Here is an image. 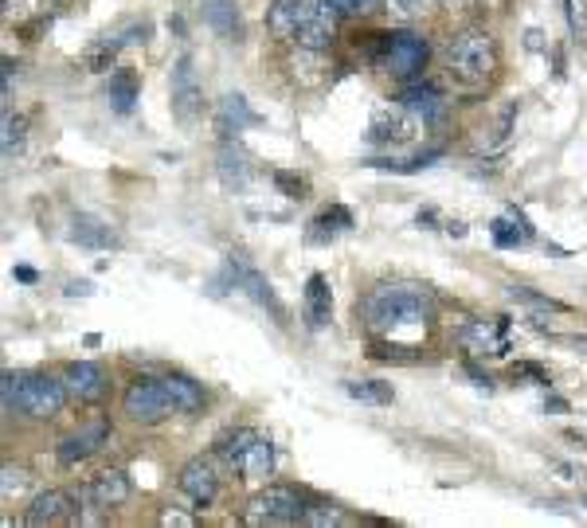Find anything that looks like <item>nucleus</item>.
I'll list each match as a JSON object with an SVG mask.
<instances>
[{
    "instance_id": "obj_1",
    "label": "nucleus",
    "mask_w": 587,
    "mask_h": 528,
    "mask_svg": "<svg viewBox=\"0 0 587 528\" xmlns=\"http://www.w3.org/2000/svg\"><path fill=\"white\" fill-rule=\"evenodd\" d=\"M361 313L376 337H400L407 329H423L431 321V294L415 282L376 286L364 298Z\"/></svg>"
},
{
    "instance_id": "obj_2",
    "label": "nucleus",
    "mask_w": 587,
    "mask_h": 528,
    "mask_svg": "<svg viewBox=\"0 0 587 528\" xmlns=\"http://www.w3.org/2000/svg\"><path fill=\"white\" fill-rule=\"evenodd\" d=\"M71 396L63 380L44 372H4V411H20L24 419H51L59 415L63 399Z\"/></svg>"
},
{
    "instance_id": "obj_3",
    "label": "nucleus",
    "mask_w": 587,
    "mask_h": 528,
    "mask_svg": "<svg viewBox=\"0 0 587 528\" xmlns=\"http://www.w3.org/2000/svg\"><path fill=\"white\" fill-rule=\"evenodd\" d=\"M447 71L462 87H482L494 71V40L482 28L458 32L447 44Z\"/></svg>"
},
{
    "instance_id": "obj_4",
    "label": "nucleus",
    "mask_w": 587,
    "mask_h": 528,
    "mask_svg": "<svg viewBox=\"0 0 587 528\" xmlns=\"http://www.w3.org/2000/svg\"><path fill=\"white\" fill-rule=\"evenodd\" d=\"M302 497L290 485H267L247 501V525L274 528V525H294L302 521Z\"/></svg>"
},
{
    "instance_id": "obj_5",
    "label": "nucleus",
    "mask_w": 587,
    "mask_h": 528,
    "mask_svg": "<svg viewBox=\"0 0 587 528\" xmlns=\"http://www.w3.org/2000/svg\"><path fill=\"white\" fill-rule=\"evenodd\" d=\"M423 118L411 114L404 102L400 106H380L372 114V126H368V141L380 145V149H400V145H411L419 133H423Z\"/></svg>"
},
{
    "instance_id": "obj_6",
    "label": "nucleus",
    "mask_w": 587,
    "mask_h": 528,
    "mask_svg": "<svg viewBox=\"0 0 587 528\" xmlns=\"http://www.w3.org/2000/svg\"><path fill=\"white\" fill-rule=\"evenodd\" d=\"M122 411L134 419V423H161V419H169L177 407H173V399H169V388H165V380H134L130 388H126V399H122Z\"/></svg>"
},
{
    "instance_id": "obj_7",
    "label": "nucleus",
    "mask_w": 587,
    "mask_h": 528,
    "mask_svg": "<svg viewBox=\"0 0 587 528\" xmlns=\"http://www.w3.org/2000/svg\"><path fill=\"white\" fill-rule=\"evenodd\" d=\"M337 16L341 12L329 0H302V16H298V32H294L298 47L325 51L337 40Z\"/></svg>"
},
{
    "instance_id": "obj_8",
    "label": "nucleus",
    "mask_w": 587,
    "mask_h": 528,
    "mask_svg": "<svg viewBox=\"0 0 587 528\" xmlns=\"http://www.w3.org/2000/svg\"><path fill=\"white\" fill-rule=\"evenodd\" d=\"M173 114L181 122H196L204 114V87L196 79L192 55H181L177 67H173Z\"/></svg>"
},
{
    "instance_id": "obj_9",
    "label": "nucleus",
    "mask_w": 587,
    "mask_h": 528,
    "mask_svg": "<svg viewBox=\"0 0 587 528\" xmlns=\"http://www.w3.org/2000/svg\"><path fill=\"white\" fill-rule=\"evenodd\" d=\"M227 274H231V282H235V286H239V290H243V294H247V298H251L255 306L271 309L274 317H278V321L286 325V309H282V302L274 298L271 282H267V278H263V274H259L255 266L247 263L243 255H231V263H227Z\"/></svg>"
},
{
    "instance_id": "obj_10",
    "label": "nucleus",
    "mask_w": 587,
    "mask_h": 528,
    "mask_svg": "<svg viewBox=\"0 0 587 528\" xmlns=\"http://www.w3.org/2000/svg\"><path fill=\"white\" fill-rule=\"evenodd\" d=\"M384 67L396 75V79H415L423 67H427V40L419 36H392L384 47Z\"/></svg>"
},
{
    "instance_id": "obj_11",
    "label": "nucleus",
    "mask_w": 587,
    "mask_h": 528,
    "mask_svg": "<svg viewBox=\"0 0 587 528\" xmlns=\"http://www.w3.org/2000/svg\"><path fill=\"white\" fill-rule=\"evenodd\" d=\"M181 493H188L196 505H208V501H216V493H220V474H216V462L212 458H192L188 466L181 470Z\"/></svg>"
},
{
    "instance_id": "obj_12",
    "label": "nucleus",
    "mask_w": 587,
    "mask_h": 528,
    "mask_svg": "<svg viewBox=\"0 0 587 528\" xmlns=\"http://www.w3.org/2000/svg\"><path fill=\"white\" fill-rule=\"evenodd\" d=\"M462 349L474 356H505L509 341H505V321H470L462 329Z\"/></svg>"
},
{
    "instance_id": "obj_13",
    "label": "nucleus",
    "mask_w": 587,
    "mask_h": 528,
    "mask_svg": "<svg viewBox=\"0 0 587 528\" xmlns=\"http://www.w3.org/2000/svg\"><path fill=\"white\" fill-rule=\"evenodd\" d=\"M63 384H67V392L75 399L94 403V399H102V392H106V372H102V364H94V360H75V364L67 368Z\"/></svg>"
},
{
    "instance_id": "obj_14",
    "label": "nucleus",
    "mask_w": 587,
    "mask_h": 528,
    "mask_svg": "<svg viewBox=\"0 0 587 528\" xmlns=\"http://www.w3.org/2000/svg\"><path fill=\"white\" fill-rule=\"evenodd\" d=\"M71 509H75V497L63 493V489H47L32 501V509L24 513V521L32 528H44V525H59V521H71Z\"/></svg>"
},
{
    "instance_id": "obj_15",
    "label": "nucleus",
    "mask_w": 587,
    "mask_h": 528,
    "mask_svg": "<svg viewBox=\"0 0 587 528\" xmlns=\"http://www.w3.org/2000/svg\"><path fill=\"white\" fill-rule=\"evenodd\" d=\"M79 497H83L87 505H98V509H114V505H122V501L130 497V478H126L122 470H102Z\"/></svg>"
},
{
    "instance_id": "obj_16",
    "label": "nucleus",
    "mask_w": 587,
    "mask_h": 528,
    "mask_svg": "<svg viewBox=\"0 0 587 528\" xmlns=\"http://www.w3.org/2000/svg\"><path fill=\"white\" fill-rule=\"evenodd\" d=\"M239 478L243 482H267L274 474V446H271V439H251V446L243 450V458H239Z\"/></svg>"
},
{
    "instance_id": "obj_17",
    "label": "nucleus",
    "mask_w": 587,
    "mask_h": 528,
    "mask_svg": "<svg viewBox=\"0 0 587 528\" xmlns=\"http://www.w3.org/2000/svg\"><path fill=\"white\" fill-rule=\"evenodd\" d=\"M67 235H71V243L91 247V251H110V247H118V231H114L110 223L94 220V216H75Z\"/></svg>"
},
{
    "instance_id": "obj_18",
    "label": "nucleus",
    "mask_w": 587,
    "mask_h": 528,
    "mask_svg": "<svg viewBox=\"0 0 587 528\" xmlns=\"http://www.w3.org/2000/svg\"><path fill=\"white\" fill-rule=\"evenodd\" d=\"M106 435H110V427H106V423H94V427H87V431L71 435V439L59 446V462H63V466H75V462H83L87 454H94V450L106 442Z\"/></svg>"
},
{
    "instance_id": "obj_19",
    "label": "nucleus",
    "mask_w": 587,
    "mask_h": 528,
    "mask_svg": "<svg viewBox=\"0 0 587 528\" xmlns=\"http://www.w3.org/2000/svg\"><path fill=\"white\" fill-rule=\"evenodd\" d=\"M400 102H404L411 114H419L423 122H439L443 114H447V102H443V94L435 87H407L404 94H400Z\"/></svg>"
},
{
    "instance_id": "obj_20",
    "label": "nucleus",
    "mask_w": 587,
    "mask_h": 528,
    "mask_svg": "<svg viewBox=\"0 0 587 528\" xmlns=\"http://www.w3.org/2000/svg\"><path fill=\"white\" fill-rule=\"evenodd\" d=\"M329 309H333V302H329V282L321 274H310V282H306V325L314 333L329 325Z\"/></svg>"
},
{
    "instance_id": "obj_21",
    "label": "nucleus",
    "mask_w": 587,
    "mask_h": 528,
    "mask_svg": "<svg viewBox=\"0 0 587 528\" xmlns=\"http://www.w3.org/2000/svg\"><path fill=\"white\" fill-rule=\"evenodd\" d=\"M204 20L224 40H239V8H235V0H204Z\"/></svg>"
},
{
    "instance_id": "obj_22",
    "label": "nucleus",
    "mask_w": 587,
    "mask_h": 528,
    "mask_svg": "<svg viewBox=\"0 0 587 528\" xmlns=\"http://www.w3.org/2000/svg\"><path fill=\"white\" fill-rule=\"evenodd\" d=\"M298 16H302V0H274L271 12H267V28H271L278 40H294Z\"/></svg>"
},
{
    "instance_id": "obj_23",
    "label": "nucleus",
    "mask_w": 587,
    "mask_h": 528,
    "mask_svg": "<svg viewBox=\"0 0 587 528\" xmlns=\"http://www.w3.org/2000/svg\"><path fill=\"white\" fill-rule=\"evenodd\" d=\"M255 122L259 118L251 114L243 94H227L224 102H220V133H239L243 126H255Z\"/></svg>"
},
{
    "instance_id": "obj_24",
    "label": "nucleus",
    "mask_w": 587,
    "mask_h": 528,
    "mask_svg": "<svg viewBox=\"0 0 587 528\" xmlns=\"http://www.w3.org/2000/svg\"><path fill=\"white\" fill-rule=\"evenodd\" d=\"M165 388H169L173 407L184 411V415H192V411H200V407H204V388H200L196 380H188V376H169V380H165Z\"/></svg>"
},
{
    "instance_id": "obj_25",
    "label": "nucleus",
    "mask_w": 587,
    "mask_h": 528,
    "mask_svg": "<svg viewBox=\"0 0 587 528\" xmlns=\"http://www.w3.org/2000/svg\"><path fill=\"white\" fill-rule=\"evenodd\" d=\"M106 98H110V106H114L118 114H130V110H134V102H137V75L134 71H118V75L110 79Z\"/></svg>"
},
{
    "instance_id": "obj_26",
    "label": "nucleus",
    "mask_w": 587,
    "mask_h": 528,
    "mask_svg": "<svg viewBox=\"0 0 587 528\" xmlns=\"http://www.w3.org/2000/svg\"><path fill=\"white\" fill-rule=\"evenodd\" d=\"M302 525H310V528L345 525V513H341L337 505H329V501H314V505L302 509Z\"/></svg>"
},
{
    "instance_id": "obj_27",
    "label": "nucleus",
    "mask_w": 587,
    "mask_h": 528,
    "mask_svg": "<svg viewBox=\"0 0 587 528\" xmlns=\"http://www.w3.org/2000/svg\"><path fill=\"white\" fill-rule=\"evenodd\" d=\"M345 392H349L353 399H361V403H376V407L392 403V388H388V384H380V380H361V384H345Z\"/></svg>"
},
{
    "instance_id": "obj_28",
    "label": "nucleus",
    "mask_w": 587,
    "mask_h": 528,
    "mask_svg": "<svg viewBox=\"0 0 587 528\" xmlns=\"http://www.w3.org/2000/svg\"><path fill=\"white\" fill-rule=\"evenodd\" d=\"M220 176H224V184H243L247 180V157L239 149L224 145V153H220Z\"/></svg>"
},
{
    "instance_id": "obj_29",
    "label": "nucleus",
    "mask_w": 587,
    "mask_h": 528,
    "mask_svg": "<svg viewBox=\"0 0 587 528\" xmlns=\"http://www.w3.org/2000/svg\"><path fill=\"white\" fill-rule=\"evenodd\" d=\"M509 298L529 309H541V313H564V306H560L556 298H541V294H533V290H525V286H509Z\"/></svg>"
},
{
    "instance_id": "obj_30",
    "label": "nucleus",
    "mask_w": 587,
    "mask_h": 528,
    "mask_svg": "<svg viewBox=\"0 0 587 528\" xmlns=\"http://www.w3.org/2000/svg\"><path fill=\"white\" fill-rule=\"evenodd\" d=\"M251 439H255V431H235V435H231V439L220 446V454H224V462L231 466V470L239 466V458H243V450L251 446Z\"/></svg>"
},
{
    "instance_id": "obj_31",
    "label": "nucleus",
    "mask_w": 587,
    "mask_h": 528,
    "mask_svg": "<svg viewBox=\"0 0 587 528\" xmlns=\"http://www.w3.org/2000/svg\"><path fill=\"white\" fill-rule=\"evenodd\" d=\"M314 227H325V231L333 235V231H345V227H353V216H349L345 208H329V212H321V216H317Z\"/></svg>"
},
{
    "instance_id": "obj_32",
    "label": "nucleus",
    "mask_w": 587,
    "mask_h": 528,
    "mask_svg": "<svg viewBox=\"0 0 587 528\" xmlns=\"http://www.w3.org/2000/svg\"><path fill=\"white\" fill-rule=\"evenodd\" d=\"M341 16H372L380 8V0H329Z\"/></svg>"
},
{
    "instance_id": "obj_33",
    "label": "nucleus",
    "mask_w": 587,
    "mask_h": 528,
    "mask_svg": "<svg viewBox=\"0 0 587 528\" xmlns=\"http://www.w3.org/2000/svg\"><path fill=\"white\" fill-rule=\"evenodd\" d=\"M427 0H384V8L392 12V20H415L423 12Z\"/></svg>"
},
{
    "instance_id": "obj_34",
    "label": "nucleus",
    "mask_w": 587,
    "mask_h": 528,
    "mask_svg": "<svg viewBox=\"0 0 587 528\" xmlns=\"http://www.w3.org/2000/svg\"><path fill=\"white\" fill-rule=\"evenodd\" d=\"M20 141H24V122L20 118L12 122V114L4 110V153L12 157V149H20Z\"/></svg>"
},
{
    "instance_id": "obj_35",
    "label": "nucleus",
    "mask_w": 587,
    "mask_h": 528,
    "mask_svg": "<svg viewBox=\"0 0 587 528\" xmlns=\"http://www.w3.org/2000/svg\"><path fill=\"white\" fill-rule=\"evenodd\" d=\"M494 239L501 243V247H517V243H525V239H529V231H525V227H521V231H513L505 220H497L494 223Z\"/></svg>"
},
{
    "instance_id": "obj_36",
    "label": "nucleus",
    "mask_w": 587,
    "mask_h": 528,
    "mask_svg": "<svg viewBox=\"0 0 587 528\" xmlns=\"http://www.w3.org/2000/svg\"><path fill=\"white\" fill-rule=\"evenodd\" d=\"M28 485V474L24 470H16V466H4V493L12 497V493H20Z\"/></svg>"
},
{
    "instance_id": "obj_37",
    "label": "nucleus",
    "mask_w": 587,
    "mask_h": 528,
    "mask_svg": "<svg viewBox=\"0 0 587 528\" xmlns=\"http://www.w3.org/2000/svg\"><path fill=\"white\" fill-rule=\"evenodd\" d=\"M161 525L165 528H192L196 525V517H188V513H181V509H165V513H161Z\"/></svg>"
},
{
    "instance_id": "obj_38",
    "label": "nucleus",
    "mask_w": 587,
    "mask_h": 528,
    "mask_svg": "<svg viewBox=\"0 0 587 528\" xmlns=\"http://www.w3.org/2000/svg\"><path fill=\"white\" fill-rule=\"evenodd\" d=\"M67 294H71V298H75V294H83V298H87V294H94V286L91 282H71V286H67Z\"/></svg>"
},
{
    "instance_id": "obj_39",
    "label": "nucleus",
    "mask_w": 587,
    "mask_h": 528,
    "mask_svg": "<svg viewBox=\"0 0 587 528\" xmlns=\"http://www.w3.org/2000/svg\"><path fill=\"white\" fill-rule=\"evenodd\" d=\"M439 4H443V8H470L474 0H439Z\"/></svg>"
},
{
    "instance_id": "obj_40",
    "label": "nucleus",
    "mask_w": 587,
    "mask_h": 528,
    "mask_svg": "<svg viewBox=\"0 0 587 528\" xmlns=\"http://www.w3.org/2000/svg\"><path fill=\"white\" fill-rule=\"evenodd\" d=\"M16 278H20V282H36V274H32L28 266H20V270H16Z\"/></svg>"
},
{
    "instance_id": "obj_41",
    "label": "nucleus",
    "mask_w": 587,
    "mask_h": 528,
    "mask_svg": "<svg viewBox=\"0 0 587 528\" xmlns=\"http://www.w3.org/2000/svg\"><path fill=\"white\" fill-rule=\"evenodd\" d=\"M568 345H576V349H587V337H568Z\"/></svg>"
}]
</instances>
